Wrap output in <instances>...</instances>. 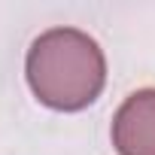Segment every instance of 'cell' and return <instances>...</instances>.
<instances>
[{
    "label": "cell",
    "mask_w": 155,
    "mask_h": 155,
    "mask_svg": "<svg viewBox=\"0 0 155 155\" xmlns=\"http://www.w3.org/2000/svg\"><path fill=\"white\" fill-rule=\"evenodd\" d=\"M25 79L34 97L55 113L91 107L107 85V58L79 28H49L25 55Z\"/></svg>",
    "instance_id": "cell-1"
},
{
    "label": "cell",
    "mask_w": 155,
    "mask_h": 155,
    "mask_svg": "<svg viewBox=\"0 0 155 155\" xmlns=\"http://www.w3.org/2000/svg\"><path fill=\"white\" fill-rule=\"evenodd\" d=\"M110 140L119 155H155V88H137L122 101Z\"/></svg>",
    "instance_id": "cell-2"
}]
</instances>
